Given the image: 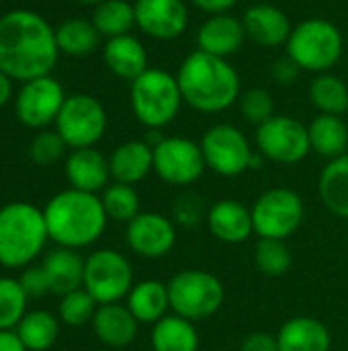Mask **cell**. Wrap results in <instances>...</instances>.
<instances>
[{"label": "cell", "instance_id": "bcb514c9", "mask_svg": "<svg viewBox=\"0 0 348 351\" xmlns=\"http://www.w3.org/2000/svg\"><path fill=\"white\" fill-rule=\"evenodd\" d=\"M12 97V78L0 70V107H4Z\"/></svg>", "mask_w": 348, "mask_h": 351}, {"label": "cell", "instance_id": "d6a6232c", "mask_svg": "<svg viewBox=\"0 0 348 351\" xmlns=\"http://www.w3.org/2000/svg\"><path fill=\"white\" fill-rule=\"evenodd\" d=\"M92 25L101 37L113 39L131 33L135 27V8L127 0H105L92 10Z\"/></svg>", "mask_w": 348, "mask_h": 351}, {"label": "cell", "instance_id": "b9f144b4", "mask_svg": "<svg viewBox=\"0 0 348 351\" xmlns=\"http://www.w3.org/2000/svg\"><path fill=\"white\" fill-rule=\"evenodd\" d=\"M299 72H302V68H299V66H297L289 56L275 60V64H273V68H271V76H273V80H275L277 84H283V86L293 84V82L297 80Z\"/></svg>", "mask_w": 348, "mask_h": 351}, {"label": "cell", "instance_id": "3957f363", "mask_svg": "<svg viewBox=\"0 0 348 351\" xmlns=\"http://www.w3.org/2000/svg\"><path fill=\"white\" fill-rule=\"evenodd\" d=\"M49 241L66 249L94 245L107 228V212L96 193L66 189L55 193L43 208Z\"/></svg>", "mask_w": 348, "mask_h": 351}, {"label": "cell", "instance_id": "8992f818", "mask_svg": "<svg viewBox=\"0 0 348 351\" xmlns=\"http://www.w3.org/2000/svg\"><path fill=\"white\" fill-rule=\"evenodd\" d=\"M287 56L302 72H330L345 53L340 29L326 19H306L297 23L287 39Z\"/></svg>", "mask_w": 348, "mask_h": 351}, {"label": "cell", "instance_id": "5bb4252c", "mask_svg": "<svg viewBox=\"0 0 348 351\" xmlns=\"http://www.w3.org/2000/svg\"><path fill=\"white\" fill-rule=\"evenodd\" d=\"M64 101V86L51 76H39L23 82L14 99V113L23 125L41 130L55 123Z\"/></svg>", "mask_w": 348, "mask_h": 351}, {"label": "cell", "instance_id": "e0dca14e", "mask_svg": "<svg viewBox=\"0 0 348 351\" xmlns=\"http://www.w3.org/2000/svg\"><path fill=\"white\" fill-rule=\"evenodd\" d=\"M242 23L246 37L260 47H281L287 45V39L293 31L289 16L275 4H254L244 10Z\"/></svg>", "mask_w": 348, "mask_h": 351}, {"label": "cell", "instance_id": "83f0119b", "mask_svg": "<svg viewBox=\"0 0 348 351\" xmlns=\"http://www.w3.org/2000/svg\"><path fill=\"white\" fill-rule=\"evenodd\" d=\"M199 343L195 323L178 315H166L152 329L154 351H199Z\"/></svg>", "mask_w": 348, "mask_h": 351}, {"label": "cell", "instance_id": "7c38bea8", "mask_svg": "<svg viewBox=\"0 0 348 351\" xmlns=\"http://www.w3.org/2000/svg\"><path fill=\"white\" fill-rule=\"evenodd\" d=\"M201 150L207 169L222 177H238L250 171L254 156L246 134L232 123H217L201 138Z\"/></svg>", "mask_w": 348, "mask_h": 351}, {"label": "cell", "instance_id": "484cf974", "mask_svg": "<svg viewBox=\"0 0 348 351\" xmlns=\"http://www.w3.org/2000/svg\"><path fill=\"white\" fill-rule=\"evenodd\" d=\"M127 308L144 325H156L160 319L166 317L170 308L168 284L160 280H144L133 284L127 294Z\"/></svg>", "mask_w": 348, "mask_h": 351}, {"label": "cell", "instance_id": "7402d4cb", "mask_svg": "<svg viewBox=\"0 0 348 351\" xmlns=\"http://www.w3.org/2000/svg\"><path fill=\"white\" fill-rule=\"evenodd\" d=\"M103 60L115 76L129 80V82H133L137 76H142L150 68L148 51L144 43L131 33L107 39L103 47Z\"/></svg>", "mask_w": 348, "mask_h": 351}, {"label": "cell", "instance_id": "8d00e7d4", "mask_svg": "<svg viewBox=\"0 0 348 351\" xmlns=\"http://www.w3.org/2000/svg\"><path fill=\"white\" fill-rule=\"evenodd\" d=\"M96 308L98 302L84 288H78L62 296L57 306V317L68 327H82L86 323H92Z\"/></svg>", "mask_w": 348, "mask_h": 351}, {"label": "cell", "instance_id": "6da1fadb", "mask_svg": "<svg viewBox=\"0 0 348 351\" xmlns=\"http://www.w3.org/2000/svg\"><path fill=\"white\" fill-rule=\"evenodd\" d=\"M57 56L55 29L41 14L16 8L0 16V70L12 80L49 76Z\"/></svg>", "mask_w": 348, "mask_h": 351}, {"label": "cell", "instance_id": "cb8c5ba5", "mask_svg": "<svg viewBox=\"0 0 348 351\" xmlns=\"http://www.w3.org/2000/svg\"><path fill=\"white\" fill-rule=\"evenodd\" d=\"M279 351H330L332 335L328 327L314 317L289 319L277 333Z\"/></svg>", "mask_w": 348, "mask_h": 351}, {"label": "cell", "instance_id": "d6986e66", "mask_svg": "<svg viewBox=\"0 0 348 351\" xmlns=\"http://www.w3.org/2000/svg\"><path fill=\"white\" fill-rule=\"evenodd\" d=\"M66 179L72 189L98 193L109 185L111 179L109 158L94 146L76 148L66 158Z\"/></svg>", "mask_w": 348, "mask_h": 351}, {"label": "cell", "instance_id": "8fae6325", "mask_svg": "<svg viewBox=\"0 0 348 351\" xmlns=\"http://www.w3.org/2000/svg\"><path fill=\"white\" fill-rule=\"evenodd\" d=\"M256 148L271 162L297 165L312 152L308 125L289 115H273L256 128Z\"/></svg>", "mask_w": 348, "mask_h": 351}, {"label": "cell", "instance_id": "ba28073f", "mask_svg": "<svg viewBox=\"0 0 348 351\" xmlns=\"http://www.w3.org/2000/svg\"><path fill=\"white\" fill-rule=\"evenodd\" d=\"M254 234L260 239H281L287 241L293 237L304 218L306 206L297 191L289 187H271L258 195V199L250 208Z\"/></svg>", "mask_w": 348, "mask_h": 351}, {"label": "cell", "instance_id": "681fc988", "mask_svg": "<svg viewBox=\"0 0 348 351\" xmlns=\"http://www.w3.org/2000/svg\"><path fill=\"white\" fill-rule=\"evenodd\" d=\"M0 2H2V0H0Z\"/></svg>", "mask_w": 348, "mask_h": 351}, {"label": "cell", "instance_id": "ab89813d", "mask_svg": "<svg viewBox=\"0 0 348 351\" xmlns=\"http://www.w3.org/2000/svg\"><path fill=\"white\" fill-rule=\"evenodd\" d=\"M18 284L21 288L25 290L27 298H43L45 294H51L49 290V282H47V276L43 271L41 265H29L23 269L21 278H18Z\"/></svg>", "mask_w": 348, "mask_h": 351}, {"label": "cell", "instance_id": "1f68e13d", "mask_svg": "<svg viewBox=\"0 0 348 351\" xmlns=\"http://www.w3.org/2000/svg\"><path fill=\"white\" fill-rule=\"evenodd\" d=\"M55 41L62 53L82 58L98 47L101 33L86 19H68L55 29Z\"/></svg>", "mask_w": 348, "mask_h": 351}, {"label": "cell", "instance_id": "74e56055", "mask_svg": "<svg viewBox=\"0 0 348 351\" xmlns=\"http://www.w3.org/2000/svg\"><path fill=\"white\" fill-rule=\"evenodd\" d=\"M240 113L246 121L254 123L256 128L269 121L275 115V99L265 88H248L240 95Z\"/></svg>", "mask_w": 348, "mask_h": 351}, {"label": "cell", "instance_id": "f35d334b", "mask_svg": "<svg viewBox=\"0 0 348 351\" xmlns=\"http://www.w3.org/2000/svg\"><path fill=\"white\" fill-rule=\"evenodd\" d=\"M66 148L68 146L57 132L43 130L33 138L29 146V156L35 165H53L64 156Z\"/></svg>", "mask_w": 348, "mask_h": 351}, {"label": "cell", "instance_id": "ac0fdd59", "mask_svg": "<svg viewBox=\"0 0 348 351\" xmlns=\"http://www.w3.org/2000/svg\"><path fill=\"white\" fill-rule=\"evenodd\" d=\"M246 29L242 19L232 14H213L209 16L197 31V49L217 56L230 58L238 53L246 41Z\"/></svg>", "mask_w": 348, "mask_h": 351}, {"label": "cell", "instance_id": "9a60e30c", "mask_svg": "<svg viewBox=\"0 0 348 351\" xmlns=\"http://www.w3.org/2000/svg\"><path fill=\"white\" fill-rule=\"evenodd\" d=\"M127 247L144 259H160L176 245V226L160 212H139L125 228Z\"/></svg>", "mask_w": 348, "mask_h": 351}, {"label": "cell", "instance_id": "603a6c76", "mask_svg": "<svg viewBox=\"0 0 348 351\" xmlns=\"http://www.w3.org/2000/svg\"><path fill=\"white\" fill-rule=\"evenodd\" d=\"M137 319L131 315L127 304H98L92 319V329L98 341L109 348H125L137 335Z\"/></svg>", "mask_w": 348, "mask_h": 351}, {"label": "cell", "instance_id": "5b68a950", "mask_svg": "<svg viewBox=\"0 0 348 351\" xmlns=\"http://www.w3.org/2000/svg\"><path fill=\"white\" fill-rule=\"evenodd\" d=\"M129 101L135 119L148 130H162L172 123L185 103L176 74L162 68H148L137 76L131 82Z\"/></svg>", "mask_w": 348, "mask_h": 351}, {"label": "cell", "instance_id": "30bf717a", "mask_svg": "<svg viewBox=\"0 0 348 351\" xmlns=\"http://www.w3.org/2000/svg\"><path fill=\"white\" fill-rule=\"evenodd\" d=\"M107 130V111L103 103L90 95L78 93L66 97L64 107L55 119V132L68 148H90Z\"/></svg>", "mask_w": 348, "mask_h": 351}, {"label": "cell", "instance_id": "4fadbf2b", "mask_svg": "<svg viewBox=\"0 0 348 351\" xmlns=\"http://www.w3.org/2000/svg\"><path fill=\"white\" fill-rule=\"evenodd\" d=\"M205 169L207 165L201 144L191 138L166 136L158 146H154V173L170 185H193Z\"/></svg>", "mask_w": 348, "mask_h": 351}, {"label": "cell", "instance_id": "ee69618b", "mask_svg": "<svg viewBox=\"0 0 348 351\" xmlns=\"http://www.w3.org/2000/svg\"><path fill=\"white\" fill-rule=\"evenodd\" d=\"M238 0H191V4L195 8H199L201 12H207L209 16L213 14H226L236 6Z\"/></svg>", "mask_w": 348, "mask_h": 351}, {"label": "cell", "instance_id": "9c48e42d", "mask_svg": "<svg viewBox=\"0 0 348 351\" xmlns=\"http://www.w3.org/2000/svg\"><path fill=\"white\" fill-rule=\"evenodd\" d=\"M82 288L98 302L113 304L127 298L133 288V269L127 257L115 249H98L84 261Z\"/></svg>", "mask_w": 348, "mask_h": 351}, {"label": "cell", "instance_id": "f1b7e54d", "mask_svg": "<svg viewBox=\"0 0 348 351\" xmlns=\"http://www.w3.org/2000/svg\"><path fill=\"white\" fill-rule=\"evenodd\" d=\"M318 189L326 210L348 220V154L328 160L320 173Z\"/></svg>", "mask_w": 348, "mask_h": 351}, {"label": "cell", "instance_id": "4316f807", "mask_svg": "<svg viewBox=\"0 0 348 351\" xmlns=\"http://www.w3.org/2000/svg\"><path fill=\"white\" fill-rule=\"evenodd\" d=\"M308 134H310L312 150L322 158L334 160L347 154L348 123L343 119V115L320 113L308 125Z\"/></svg>", "mask_w": 348, "mask_h": 351}, {"label": "cell", "instance_id": "f6af8a7d", "mask_svg": "<svg viewBox=\"0 0 348 351\" xmlns=\"http://www.w3.org/2000/svg\"><path fill=\"white\" fill-rule=\"evenodd\" d=\"M0 351H27L14 331H0Z\"/></svg>", "mask_w": 348, "mask_h": 351}, {"label": "cell", "instance_id": "836d02e7", "mask_svg": "<svg viewBox=\"0 0 348 351\" xmlns=\"http://www.w3.org/2000/svg\"><path fill=\"white\" fill-rule=\"evenodd\" d=\"M103 208L109 220L115 222H131L139 214V195L133 185L127 183H111L103 189L101 195Z\"/></svg>", "mask_w": 348, "mask_h": 351}, {"label": "cell", "instance_id": "e575fe53", "mask_svg": "<svg viewBox=\"0 0 348 351\" xmlns=\"http://www.w3.org/2000/svg\"><path fill=\"white\" fill-rule=\"evenodd\" d=\"M254 261L260 274L269 278L285 276L293 265L291 249L281 239H258L254 249Z\"/></svg>", "mask_w": 348, "mask_h": 351}, {"label": "cell", "instance_id": "ffe728a7", "mask_svg": "<svg viewBox=\"0 0 348 351\" xmlns=\"http://www.w3.org/2000/svg\"><path fill=\"white\" fill-rule=\"evenodd\" d=\"M207 228L209 232L228 245L246 243L254 232L252 212L238 199H219L207 210Z\"/></svg>", "mask_w": 348, "mask_h": 351}, {"label": "cell", "instance_id": "f546056e", "mask_svg": "<svg viewBox=\"0 0 348 351\" xmlns=\"http://www.w3.org/2000/svg\"><path fill=\"white\" fill-rule=\"evenodd\" d=\"M27 351H47L59 337V317L47 311H31L14 329Z\"/></svg>", "mask_w": 348, "mask_h": 351}, {"label": "cell", "instance_id": "277c9868", "mask_svg": "<svg viewBox=\"0 0 348 351\" xmlns=\"http://www.w3.org/2000/svg\"><path fill=\"white\" fill-rule=\"evenodd\" d=\"M49 241L43 210L27 202H10L0 208V265L8 269L29 267Z\"/></svg>", "mask_w": 348, "mask_h": 351}, {"label": "cell", "instance_id": "4dcf8cb0", "mask_svg": "<svg viewBox=\"0 0 348 351\" xmlns=\"http://www.w3.org/2000/svg\"><path fill=\"white\" fill-rule=\"evenodd\" d=\"M310 101L320 113L345 115L348 113L347 82L332 72L316 74V78L310 82Z\"/></svg>", "mask_w": 348, "mask_h": 351}, {"label": "cell", "instance_id": "7dc6e473", "mask_svg": "<svg viewBox=\"0 0 348 351\" xmlns=\"http://www.w3.org/2000/svg\"><path fill=\"white\" fill-rule=\"evenodd\" d=\"M80 4H86V6H98L101 2H105V0H78Z\"/></svg>", "mask_w": 348, "mask_h": 351}, {"label": "cell", "instance_id": "d590c367", "mask_svg": "<svg viewBox=\"0 0 348 351\" xmlns=\"http://www.w3.org/2000/svg\"><path fill=\"white\" fill-rule=\"evenodd\" d=\"M27 294L14 278H0V331H14L27 315Z\"/></svg>", "mask_w": 348, "mask_h": 351}, {"label": "cell", "instance_id": "d4e9b609", "mask_svg": "<svg viewBox=\"0 0 348 351\" xmlns=\"http://www.w3.org/2000/svg\"><path fill=\"white\" fill-rule=\"evenodd\" d=\"M84 261L86 259H82L78 255V251L66 249V247H57L51 253H47L41 267L47 276L51 294L64 296L68 292L82 288V284H84Z\"/></svg>", "mask_w": 348, "mask_h": 351}, {"label": "cell", "instance_id": "7a4b0ae2", "mask_svg": "<svg viewBox=\"0 0 348 351\" xmlns=\"http://www.w3.org/2000/svg\"><path fill=\"white\" fill-rule=\"evenodd\" d=\"M176 80L183 93V101L199 113H219L230 109L242 95V84L236 68L226 60L201 49L189 53Z\"/></svg>", "mask_w": 348, "mask_h": 351}, {"label": "cell", "instance_id": "60d3db41", "mask_svg": "<svg viewBox=\"0 0 348 351\" xmlns=\"http://www.w3.org/2000/svg\"><path fill=\"white\" fill-rule=\"evenodd\" d=\"M201 214H203V206L197 195L185 193L174 202V220L183 226H195Z\"/></svg>", "mask_w": 348, "mask_h": 351}, {"label": "cell", "instance_id": "c3c4849f", "mask_svg": "<svg viewBox=\"0 0 348 351\" xmlns=\"http://www.w3.org/2000/svg\"><path fill=\"white\" fill-rule=\"evenodd\" d=\"M347 123H348V113H347Z\"/></svg>", "mask_w": 348, "mask_h": 351}, {"label": "cell", "instance_id": "52a82bcc", "mask_svg": "<svg viewBox=\"0 0 348 351\" xmlns=\"http://www.w3.org/2000/svg\"><path fill=\"white\" fill-rule=\"evenodd\" d=\"M168 296L174 315L197 323L213 317L222 308L226 290L213 274L203 269H185L170 278Z\"/></svg>", "mask_w": 348, "mask_h": 351}, {"label": "cell", "instance_id": "2e32d148", "mask_svg": "<svg viewBox=\"0 0 348 351\" xmlns=\"http://www.w3.org/2000/svg\"><path fill=\"white\" fill-rule=\"evenodd\" d=\"M135 27L158 41H172L189 27L185 0H135Z\"/></svg>", "mask_w": 348, "mask_h": 351}, {"label": "cell", "instance_id": "7bdbcfd3", "mask_svg": "<svg viewBox=\"0 0 348 351\" xmlns=\"http://www.w3.org/2000/svg\"><path fill=\"white\" fill-rule=\"evenodd\" d=\"M240 351H279L277 335L263 333V331L250 333V335L242 341Z\"/></svg>", "mask_w": 348, "mask_h": 351}, {"label": "cell", "instance_id": "44dd1931", "mask_svg": "<svg viewBox=\"0 0 348 351\" xmlns=\"http://www.w3.org/2000/svg\"><path fill=\"white\" fill-rule=\"evenodd\" d=\"M111 177L117 183L135 185L154 171V148L146 140H129L109 156Z\"/></svg>", "mask_w": 348, "mask_h": 351}]
</instances>
